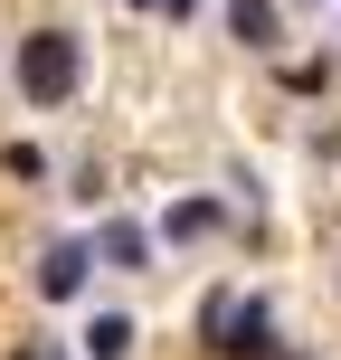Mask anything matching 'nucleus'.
<instances>
[{"label":"nucleus","mask_w":341,"mask_h":360,"mask_svg":"<svg viewBox=\"0 0 341 360\" xmlns=\"http://www.w3.org/2000/svg\"><path fill=\"white\" fill-rule=\"evenodd\" d=\"M76 76H86V57H76L67 29H29L19 38V95H29V105H67Z\"/></svg>","instance_id":"obj_1"},{"label":"nucleus","mask_w":341,"mask_h":360,"mask_svg":"<svg viewBox=\"0 0 341 360\" xmlns=\"http://www.w3.org/2000/svg\"><path fill=\"white\" fill-rule=\"evenodd\" d=\"M199 332H209V351H228V360H285L266 304H237V294H209V304H199Z\"/></svg>","instance_id":"obj_2"},{"label":"nucleus","mask_w":341,"mask_h":360,"mask_svg":"<svg viewBox=\"0 0 341 360\" xmlns=\"http://www.w3.org/2000/svg\"><path fill=\"white\" fill-rule=\"evenodd\" d=\"M86 275H95V247H86V237H57V247L38 256V294H48V304H76Z\"/></svg>","instance_id":"obj_3"},{"label":"nucleus","mask_w":341,"mask_h":360,"mask_svg":"<svg viewBox=\"0 0 341 360\" xmlns=\"http://www.w3.org/2000/svg\"><path fill=\"white\" fill-rule=\"evenodd\" d=\"M86 247L105 256V266H133V275L152 266V228H143V218H105V228H95Z\"/></svg>","instance_id":"obj_4"},{"label":"nucleus","mask_w":341,"mask_h":360,"mask_svg":"<svg viewBox=\"0 0 341 360\" xmlns=\"http://www.w3.org/2000/svg\"><path fill=\"white\" fill-rule=\"evenodd\" d=\"M228 29L247 48H275V0H228Z\"/></svg>","instance_id":"obj_5"},{"label":"nucleus","mask_w":341,"mask_h":360,"mask_svg":"<svg viewBox=\"0 0 341 360\" xmlns=\"http://www.w3.org/2000/svg\"><path fill=\"white\" fill-rule=\"evenodd\" d=\"M86 351L95 360H124L133 351V323H124V313H95V323H86Z\"/></svg>","instance_id":"obj_6"},{"label":"nucleus","mask_w":341,"mask_h":360,"mask_svg":"<svg viewBox=\"0 0 341 360\" xmlns=\"http://www.w3.org/2000/svg\"><path fill=\"white\" fill-rule=\"evenodd\" d=\"M218 218H228V209H218V199H180V209L162 218V228H171V237H209Z\"/></svg>","instance_id":"obj_7"},{"label":"nucleus","mask_w":341,"mask_h":360,"mask_svg":"<svg viewBox=\"0 0 341 360\" xmlns=\"http://www.w3.org/2000/svg\"><path fill=\"white\" fill-rule=\"evenodd\" d=\"M133 10H162V0H133Z\"/></svg>","instance_id":"obj_8"},{"label":"nucleus","mask_w":341,"mask_h":360,"mask_svg":"<svg viewBox=\"0 0 341 360\" xmlns=\"http://www.w3.org/2000/svg\"><path fill=\"white\" fill-rule=\"evenodd\" d=\"M38 360H57V351H38Z\"/></svg>","instance_id":"obj_9"},{"label":"nucleus","mask_w":341,"mask_h":360,"mask_svg":"<svg viewBox=\"0 0 341 360\" xmlns=\"http://www.w3.org/2000/svg\"><path fill=\"white\" fill-rule=\"evenodd\" d=\"M19 360H38V351H19Z\"/></svg>","instance_id":"obj_10"}]
</instances>
